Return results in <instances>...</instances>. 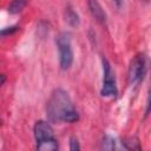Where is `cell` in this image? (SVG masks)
<instances>
[{
    "mask_svg": "<svg viewBox=\"0 0 151 151\" xmlns=\"http://www.w3.org/2000/svg\"><path fill=\"white\" fill-rule=\"evenodd\" d=\"M46 114L51 123H76L79 120V113L71 97L63 88H55L51 93L46 103Z\"/></svg>",
    "mask_w": 151,
    "mask_h": 151,
    "instance_id": "6da1fadb",
    "label": "cell"
},
{
    "mask_svg": "<svg viewBox=\"0 0 151 151\" xmlns=\"http://www.w3.org/2000/svg\"><path fill=\"white\" fill-rule=\"evenodd\" d=\"M33 134L37 144V149L40 151H54L58 150V140L54 137V131L46 120H38L33 127Z\"/></svg>",
    "mask_w": 151,
    "mask_h": 151,
    "instance_id": "7a4b0ae2",
    "label": "cell"
},
{
    "mask_svg": "<svg viewBox=\"0 0 151 151\" xmlns=\"http://www.w3.org/2000/svg\"><path fill=\"white\" fill-rule=\"evenodd\" d=\"M149 59L145 53H137L130 61L129 70H127V79L130 85H138L140 84L147 72Z\"/></svg>",
    "mask_w": 151,
    "mask_h": 151,
    "instance_id": "3957f363",
    "label": "cell"
},
{
    "mask_svg": "<svg viewBox=\"0 0 151 151\" xmlns=\"http://www.w3.org/2000/svg\"><path fill=\"white\" fill-rule=\"evenodd\" d=\"M55 44L59 53V65L60 68L66 71L71 67L73 63V51L71 45V37L66 32H61L55 38Z\"/></svg>",
    "mask_w": 151,
    "mask_h": 151,
    "instance_id": "277c9868",
    "label": "cell"
},
{
    "mask_svg": "<svg viewBox=\"0 0 151 151\" xmlns=\"http://www.w3.org/2000/svg\"><path fill=\"white\" fill-rule=\"evenodd\" d=\"M101 65H103V86L100 90V94L107 98H116L118 94V87H117L114 72L111 67L110 61L105 57H101Z\"/></svg>",
    "mask_w": 151,
    "mask_h": 151,
    "instance_id": "5b68a950",
    "label": "cell"
},
{
    "mask_svg": "<svg viewBox=\"0 0 151 151\" xmlns=\"http://www.w3.org/2000/svg\"><path fill=\"white\" fill-rule=\"evenodd\" d=\"M87 7L90 9L91 15L96 19V21L100 25L106 24V13L104 12L101 5L98 2V0H87Z\"/></svg>",
    "mask_w": 151,
    "mask_h": 151,
    "instance_id": "8992f818",
    "label": "cell"
},
{
    "mask_svg": "<svg viewBox=\"0 0 151 151\" xmlns=\"http://www.w3.org/2000/svg\"><path fill=\"white\" fill-rule=\"evenodd\" d=\"M64 18H65V21L72 26V27H78L79 24H80V19H79V15L78 13L73 9L72 6H66L65 7V11H64Z\"/></svg>",
    "mask_w": 151,
    "mask_h": 151,
    "instance_id": "52a82bcc",
    "label": "cell"
},
{
    "mask_svg": "<svg viewBox=\"0 0 151 151\" xmlns=\"http://www.w3.org/2000/svg\"><path fill=\"white\" fill-rule=\"evenodd\" d=\"M28 0H12L8 5V13L11 14H19L26 7Z\"/></svg>",
    "mask_w": 151,
    "mask_h": 151,
    "instance_id": "ba28073f",
    "label": "cell"
},
{
    "mask_svg": "<svg viewBox=\"0 0 151 151\" xmlns=\"http://www.w3.org/2000/svg\"><path fill=\"white\" fill-rule=\"evenodd\" d=\"M122 144H123L124 147L127 149V150H140V149H142V146H140V144H139V140H138L136 137H130V138H127V139H124V140L122 142Z\"/></svg>",
    "mask_w": 151,
    "mask_h": 151,
    "instance_id": "9c48e42d",
    "label": "cell"
},
{
    "mask_svg": "<svg viewBox=\"0 0 151 151\" xmlns=\"http://www.w3.org/2000/svg\"><path fill=\"white\" fill-rule=\"evenodd\" d=\"M101 149L105 150H113L114 149V139L110 136H104L103 140H101Z\"/></svg>",
    "mask_w": 151,
    "mask_h": 151,
    "instance_id": "30bf717a",
    "label": "cell"
},
{
    "mask_svg": "<svg viewBox=\"0 0 151 151\" xmlns=\"http://www.w3.org/2000/svg\"><path fill=\"white\" fill-rule=\"evenodd\" d=\"M70 150L72 151H78L80 150V145H79V142L76 137H71L70 138Z\"/></svg>",
    "mask_w": 151,
    "mask_h": 151,
    "instance_id": "8fae6325",
    "label": "cell"
},
{
    "mask_svg": "<svg viewBox=\"0 0 151 151\" xmlns=\"http://www.w3.org/2000/svg\"><path fill=\"white\" fill-rule=\"evenodd\" d=\"M18 31V26H12V27H6V28H2L1 31V35H8V34H12L14 32Z\"/></svg>",
    "mask_w": 151,
    "mask_h": 151,
    "instance_id": "7c38bea8",
    "label": "cell"
},
{
    "mask_svg": "<svg viewBox=\"0 0 151 151\" xmlns=\"http://www.w3.org/2000/svg\"><path fill=\"white\" fill-rule=\"evenodd\" d=\"M151 112V90L149 92V96H147V100H146V107H145V117H147Z\"/></svg>",
    "mask_w": 151,
    "mask_h": 151,
    "instance_id": "4fadbf2b",
    "label": "cell"
},
{
    "mask_svg": "<svg viewBox=\"0 0 151 151\" xmlns=\"http://www.w3.org/2000/svg\"><path fill=\"white\" fill-rule=\"evenodd\" d=\"M112 1H113V2H114L117 6H118V7L122 5V0H112Z\"/></svg>",
    "mask_w": 151,
    "mask_h": 151,
    "instance_id": "5bb4252c",
    "label": "cell"
},
{
    "mask_svg": "<svg viewBox=\"0 0 151 151\" xmlns=\"http://www.w3.org/2000/svg\"><path fill=\"white\" fill-rule=\"evenodd\" d=\"M5 79H6V77H5V74H1V85H4V83H5Z\"/></svg>",
    "mask_w": 151,
    "mask_h": 151,
    "instance_id": "9a60e30c",
    "label": "cell"
},
{
    "mask_svg": "<svg viewBox=\"0 0 151 151\" xmlns=\"http://www.w3.org/2000/svg\"><path fill=\"white\" fill-rule=\"evenodd\" d=\"M143 1H144V2H150L151 0H143Z\"/></svg>",
    "mask_w": 151,
    "mask_h": 151,
    "instance_id": "2e32d148",
    "label": "cell"
}]
</instances>
